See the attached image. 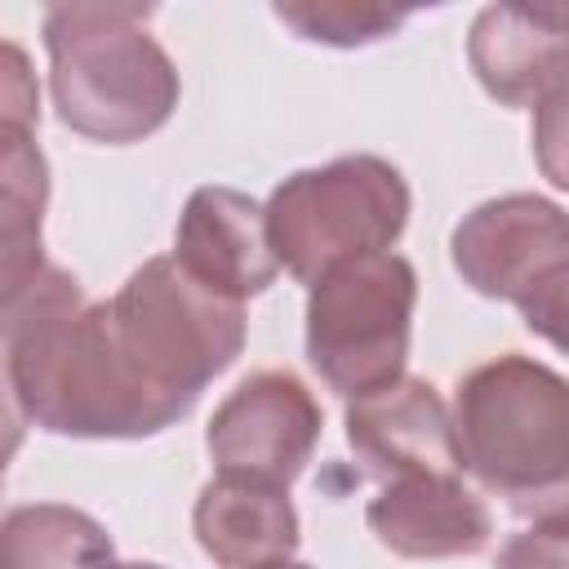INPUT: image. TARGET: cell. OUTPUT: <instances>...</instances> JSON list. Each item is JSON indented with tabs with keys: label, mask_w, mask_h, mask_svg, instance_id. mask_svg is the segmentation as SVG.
<instances>
[{
	"label": "cell",
	"mask_w": 569,
	"mask_h": 569,
	"mask_svg": "<svg viewBox=\"0 0 569 569\" xmlns=\"http://www.w3.org/2000/svg\"><path fill=\"white\" fill-rule=\"evenodd\" d=\"M409 222V182L382 156H338L289 173L267 200V236L280 267L316 284L347 258L382 253Z\"/></svg>",
	"instance_id": "4"
},
{
	"label": "cell",
	"mask_w": 569,
	"mask_h": 569,
	"mask_svg": "<svg viewBox=\"0 0 569 569\" xmlns=\"http://www.w3.org/2000/svg\"><path fill=\"white\" fill-rule=\"evenodd\" d=\"M276 569H311V565H298V560H284V565H276Z\"/></svg>",
	"instance_id": "23"
},
{
	"label": "cell",
	"mask_w": 569,
	"mask_h": 569,
	"mask_svg": "<svg viewBox=\"0 0 569 569\" xmlns=\"http://www.w3.org/2000/svg\"><path fill=\"white\" fill-rule=\"evenodd\" d=\"M511 511H516L529 529L569 533V480H560L556 489H542V493H533V498L511 502Z\"/></svg>",
	"instance_id": "21"
},
{
	"label": "cell",
	"mask_w": 569,
	"mask_h": 569,
	"mask_svg": "<svg viewBox=\"0 0 569 569\" xmlns=\"http://www.w3.org/2000/svg\"><path fill=\"white\" fill-rule=\"evenodd\" d=\"M418 271L382 249L347 258L307 293V360L347 400L405 378Z\"/></svg>",
	"instance_id": "6"
},
{
	"label": "cell",
	"mask_w": 569,
	"mask_h": 569,
	"mask_svg": "<svg viewBox=\"0 0 569 569\" xmlns=\"http://www.w3.org/2000/svg\"><path fill=\"white\" fill-rule=\"evenodd\" d=\"M271 13L302 40L333 44V49L387 40L409 18V9H391V4H373V0H289V4H276Z\"/></svg>",
	"instance_id": "16"
},
{
	"label": "cell",
	"mask_w": 569,
	"mask_h": 569,
	"mask_svg": "<svg viewBox=\"0 0 569 569\" xmlns=\"http://www.w3.org/2000/svg\"><path fill=\"white\" fill-rule=\"evenodd\" d=\"M347 445L382 480L418 471H462L453 409L427 378L409 373L391 387L347 400Z\"/></svg>",
	"instance_id": "11"
},
{
	"label": "cell",
	"mask_w": 569,
	"mask_h": 569,
	"mask_svg": "<svg viewBox=\"0 0 569 569\" xmlns=\"http://www.w3.org/2000/svg\"><path fill=\"white\" fill-rule=\"evenodd\" d=\"M449 258L476 293L520 302L547 271L569 262V209L533 191L485 200L453 227Z\"/></svg>",
	"instance_id": "8"
},
{
	"label": "cell",
	"mask_w": 569,
	"mask_h": 569,
	"mask_svg": "<svg viewBox=\"0 0 569 569\" xmlns=\"http://www.w3.org/2000/svg\"><path fill=\"white\" fill-rule=\"evenodd\" d=\"M462 467L507 502L569 480V378L529 356L471 369L453 396Z\"/></svg>",
	"instance_id": "3"
},
{
	"label": "cell",
	"mask_w": 569,
	"mask_h": 569,
	"mask_svg": "<svg viewBox=\"0 0 569 569\" xmlns=\"http://www.w3.org/2000/svg\"><path fill=\"white\" fill-rule=\"evenodd\" d=\"M0 569H116V547L80 507L22 502L4 511Z\"/></svg>",
	"instance_id": "15"
},
{
	"label": "cell",
	"mask_w": 569,
	"mask_h": 569,
	"mask_svg": "<svg viewBox=\"0 0 569 569\" xmlns=\"http://www.w3.org/2000/svg\"><path fill=\"white\" fill-rule=\"evenodd\" d=\"M325 413L289 369L249 373L209 418L204 445L218 476H249L289 489L316 453Z\"/></svg>",
	"instance_id": "7"
},
{
	"label": "cell",
	"mask_w": 569,
	"mask_h": 569,
	"mask_svg": "<svg viewBox=\"0 0 569 569\" xmlns=\"http://www.w3.org/2000/svg\"><path fill=\"white\" fill-rule=\"evenodd\" d=\"M107 307L142 378L187 409H196L200 391L240 356L249 333L244 302L204 289L173 253L147 258Z\"/></svg>",
	"instance_id": "5"
},
{
	"label": "cell",
	"mask_w": 569,
	"mask_h": 569,
	"mask_svg": "<svg viewBox=\"0 0 569 569\" xmlns=\"http://www.w3.org/2000/svg\"><path fill=\"white\" fill-rule=\"evenodd\" d=\"M498 569H569V533H547V529L511 533L498 551Z\"/></svg>",
	"instance_id": "20"
},
{
	"label": "cell",
	"mask_w": 569,
	"mask_h": 569,
	"mask_svg": "<svg viewBox=\"0 0 569 569\" xmlns=\"http://www.w3.org/2000/svg\"><path fill=\"white\" fill-rule=\"evenodd\" d=\"M116 569H164V565H147V560H133V565H116Z\"/></svg>",
	"instance_id": "22"
},
{
	"label": "cell",
	"mask_w": 569,
	"mask_h": 569,
	"mask_svg": "<svg viewBox=\"0 0 569 569\" xmlns=\"http://www.w3.org/2000/svg\"><path fill=\"white\" fill-rule=\"evenodd\" d=\"M520 316H525V329L547 338L556 351L569 356V262L547 271L520 302Z\"/></svg>",
	"instance_id": "18"
},
{
	"label": "cell",
	"mask_w": 569,
	"mask_h": 569,
	"mask_svg": "<svg viewBox=\"0 0 569 569\" xmlns=\"http://www.w3.org/2000/svg\"><path fill=\"white\" fill-rule=\"evenodd\" d=\"M49 200V164L31 129L0 124V293L27 284L40 267V218Z\"/></svg>",
	"instance_id": "14"
},
{
	"label": "cell",
	"mask_w": 569,
	"mask_h": 569,
	"mask_svg": "<svg viewBox=\"0 0 569 569\" xmlns=\"http://www.w3.org/2000/svg\"><path fill=\"white\" fill-rule=\"evenodd\" d=\"M0 124H18V129H36L40 111H36V80L27 71V53L9 40L4 44V67H0Z\"/></svg>",
	"instance_id": "19"
},
{
	"label": "cell",
	"mask_w": 569,
	"mask_h": 569,
	"mask_svg": "<svg viewBox=\"0 0 569 569\" xmlns=\"http://www.w3.org/2000/svg\"><path fill=\"white\" fill-rule=\"evenodd\" d=\"M191 525L200 551L222 569H276L293 560L302 542L289 489L249 476L209 480L196 498Z\"/></svg>",
	"instance_id": "13"
},
{
	"label": "cell",
	"mask_w": 569,
	"mask_h": 569,
	"mask_svg": "<svg viewBox=\"0 0 569 569\" xmlns=\"http://www.w3.org/2000/svg\"><path fill=\"white\" fill-rule=\"evenodd\" d=\"M173 258L204 289L244 302L276 284L280 258L267 236V204L236 187H196L173 231Z\"/></svg>",
	"instance_id": "10"
},
{
	"label": "cell",
	"mask_w": 569,
	"mask_h": 569,
	"mask_svg": "<svg viewBox=\"0 0 569 569\" xmlns=\"http://www.w3.org/2000/svg\"><path fill=\"white\" fill-rule=\"evenodd\" d=\"M533 160L551 187L569 191V84L533 107Z\"/></svg>",
	"instance_id": "17"
},
{
	"label": "cell",
	"mask_w": 569,
	"mask_h": 569,
	"mask_svg": "<svg viewBox=\"0 0 569 569\" xmlns=\"http://www.w3.org/2000/svg\"><path fill=\"white\" fill-rule=\"evenodd\" d=\"M4 396L13 418L76 440H142L191 413L142 378L111 307L49 262L4 293Z\"/></svg>",
	"instance_id": "1"
},
{
	"label": "cell",
	"mask_w": 569,
	"mask_h": 569,
	"mask_svg": "<svg viewBox=\"0 0 569 569\" xmlns=\"http://www.w3.org/2000/svg\"><path fill=\"white\" fill-rule=\"evenodd\" d=\"M151 4H53L44 9L49 89L67 129L89 142L129 147L151 138L178 107L182 80L147 31Z\"/></svg>",
	"instance_id": "2"
},
{
	"label": "cell",
	"mask_w": 569,
	"mask_h": 569,
	"mask_svg": "<svg viewBox=\"0 0 569 569\" xmlns=\"http://www.w3.org/2000/svg\"><path fill=\"white\" fill-rule=\"evenodd\" d=\"M467 62L502 107H538L569 84V0L485 4L467 36Z\"/></svg>",
	"instance_id": "9"
},
{
	"label": "cell",
	"mask_w": 569,
	"mask_h": 569,
	"mask_svg": "<svg viewBox=\"0 0 569 569\" xmlns=\"http://www.w3.org/2000/svg\"><path fill=\"white\" fill-rule=\"evenodd\" d=\"M369 533L405 560H453L489 547L493 516L458 471H418L382 480L365 507Z\"/></svg>",
	"instance_id": "12"
}]
</instances>
